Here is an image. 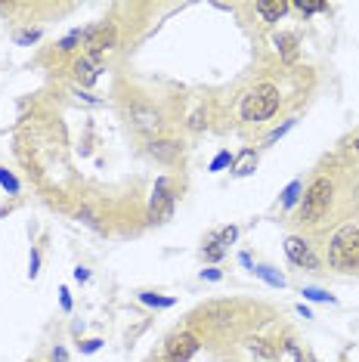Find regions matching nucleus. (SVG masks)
Returning <instances> with one entry per match:
<instances>
[{"label":"nucleus","mask_w":359,"mask_h":362,"mask_svg":"<svg viewBox=\"0 0 359 362\" xmlns=\"http://www.w3.org/2000/svg\"><path fill=\"white\" fill-rule=\"evenodd\" d=\"M199 350V337L189 334V332H177L167 337L165 344V353H167V362H189Z\"/></svg>","instance_id":"0eeeda50"},{"label":"nucleus","mask_w":359,"mask_h":362,"mask_svg":"<svg viewBox=\"0 0 359 362\" xmlns=\"http://www.w3.org/2000/svg\"><path fill=\"white\" fill-rule=\"evenodd\" d=\"M100 347H102V341H100V337H90V341L81 344V353H96Z\"/></svg>","instance_id":"cd10ccee"},{"label":"nucleus","mask_w":359,"mask_h":362,"mask_svg":"<svg viewBox=\"0 0 359 362\" xmlns=\"http://www.w3.org/2000/svg\"><path fill=\"white\" fill-rule=\"evenodd\" d=\"M201 257H205L208 263H217V260H223V257H226V248H223V245H217L214 238H208V245L201 248Z\"/></svg>","instance_id":"aec40b11"},{"label":"nucleus","mask_w":359,"mask_h":362,"mask_svg":"<svg viewBox=\"0 0 359 362\" xmlns=\"http://www.w3.org/2000/svg\"><path fill=\"white\" fill-rule=\"evenodd\" d=\"M248 350L254 353L257 359H264V362L279 359V347H273L269 341H260V337H251V341H248Z\"/></svg>","instance_id":"4468645a"},{"label":"nucleus","mask_w":359,"mask_h":362,"mask_svg":"<svg viewBox=\"0 0 359 362\" xmlns=\"http://www.w3.org/2000/svg\"><path fill=\"white\" fill-rule=\"evenodd\" d=\"M295 124H298V118H288V121H285V124H279V127H276V130H273V134H269V136H266V146L279 143V139H282L285 134H288V130H291V127H295Z\"/></svg>","instance_id":"b1692460"},{"label":"nucleus","mask_w":359,"mask_h":362,"mask_svg":"<svg viewBox=\"0 0 359 362\" xmlns=\"http://www.w3.org/2000/svg\"><path fill=\"white\" fill-rule=\"evenodd\" d=\"M71 75H75V81L81 87H90L96 78H100V65L93 59H87V56H81V59L71 62Z\"/></svg>","instance_id":"9d476101"},{"label":"nucleus","mask_w":359,"mask_h":362,"mask_svg":"<svg viewBox=\"0 0 359 362\" xmlns=\"http://www.w3.org/2000/svg\"><path fill=\"white\" fill-rule=\"evenodd\" d=\"M146 152L161 164H174V161H180V155H183V143H177V139H152V143L146 146Z\"/></svg>","instance_id":"1a4fd4ad"},{"label":"nucleus","mask_w":359,"mask_h":362,"mask_svg":"<svg viewBox=\"0 0 359 362\" xmlns=\"http://www.w3.org/2000/svg\"><path fill=\"white\" fill-rule=\"evenodd\" d=\"M230 164H233V155L230 152H217L214 155V161H211V174H217V170H223V168H230Z\"/></svg>","instance_id":"393cba45"},{"label":"nucleus","mask_w":359,"mask_h":362,"mask_svg":"<svg viewBox=\"0 0 359 362\" xmlns=\"http://www.w3.org/2000/svg\"><path fill=\"white\" fill-rule=\"evenodd\" d=\"M37 37H40V28H31V31H25V35H19V44L28 47V44H35Z\"/></svg>","instance_id":"bb28decb"},{"label":"nucleus","mask_w":359,"mask_h":362,"mask_svg":"<svg viewBox=\"0 0 359 362\" xmlns=\"http://www.w3.org/2000/svg\"><path fill=\"white\" fill-rule=\"evenodd\" d=\"M331 195H334V183L329 177H316L307 186L304 199H300V217H304V223H319L331 208Z\"/></svg>","instance_id":"7ed1b4c3"},{"label":"nucleus","mask_w":359,"mask_h":362,"mask_svg":"<svg viewBox=\"0 0 359 362\" xmlns=\"http://www.w3.org/2000/svg\"><path fill=\"white\" fill-rule=\"evenodd\" d=\"M257 168V152L254 149H242L239 155L233 158V174L235 177H251Z\"/></svg>","instance_id":"f8f14e48"},{"label":"nucleus","mask_w":359,"mask_h":362,"mask_svg":"<svg viewBox=\"0 0 359 362\" xmlns=\"http://www.w3.org/2000/svg\"><path fill=\"white\" fill-rule=\"evenodd\" d=\"M87 31H90V28H75V31H71V35H65V37H62V40H59V44H56V47H59L62 53H71V50H78V47H81V44H84V40H87Z\"/></svg>","instance_id":"f3484780"},{"label":"nucleus","mask_w":359,"mask_h":362,"mask_svg":"<svg viewBox=\"0 0 359 362\" xmlns=\"http://www.w3.org/2000/svg\"><path fill=\"white\" fill-rule=\"evenodd\" d=\"M298 313H300V316H304V319H313V313H310V310L304 307V303H300V307H298Z\"/></svg>","instance_id":"c9c22d12"},{"label":"nucleus","mask_w":359,"mask_h":362,"mask_svg":"<svg viewBox=\"0 0 359 362\" xmlns=\"http://www.w3.org/2000/svg\"><path fill=\"white\" fill-rule=\"evenodd\" d=\"M329 263L334 269H344V273H350V269L359 267V226L347 223V226H341L338 233L331 235Z\"/></svg>","instance_id":"f257e3e1"},{"label":"nucleus","mask_w":359,"mask_h":362,"mask_svg":"<svg viewBox=\"0 0 359 362\" xmlns=\"http://www.w3.org/2000/svg\"><path fill=\"white\" fill-rule=\"evenodd\" d=\"M189 127H192V130H201V127H205V121H201V112H195V115H192Z\"/></svg>","instance_id":"2f4dec72"},{"label":"nucleus","mask_w":359,"mask_h":362,"mask_svg":"<svg viewBox=\"0 0 359 362\" xmlns=\"http://www.w3.org/2000/svg\"><path fill=\"white\" fill-rule=\"evenodd\" d=\"M211 238H214L217 245H223V248L230 251V245L235 242V238H239V226H223V229H220V233H214Z\"/></svg>","instance_id":"412c9836"},{"label":"nucleus","mask_w":359,"mask_h":362,"mask_svg":"<svg viewBox=\"0 0 359 362\" xmlns=\"http://www.w3.org/2000/svg\"><path fill=\"white\" fill-rule=\"evenodd\" d=\"M257 13L264 16V22H279L285 13H288V0H257Z\"/></svg>","instance_id":"9b49d317"},{"label":"nucleus","mask_w":359,"mask_h":362,"mask_svg":"<svg viewBox=\"0 0 359 362\" xmlns=\"http://www.w3.org/2000/svg\"><path fill=\"white\" fill-rule=\"evenodd\" d=\"M127 118H130V127H134L136 134H158L161 130V112L152 109V105H143V103L130 105Z\"/></svg>","instance_id":"6e6552de"},{"label":"nucleus","mask_w":359,"mask_h":362,"mask_svg":"<svg viewBox=\"0 0 359 362\" xmlns=\"http://www.w3.org/2000/svg\"><path fill=\"white\" fill-rule=\"evenodd\" d=\"M115 44H118V28H115V22H100V25H93V28L87 31L84 56L100 65V62H102V56L109 53Z\"/></svg>","instance_id":"39448f33"},{"label":"nucleus","mask_w":359,"mask_h":362,"mask_svg":"<svg viewBox=\"0 0 359 362\" xmlns=\"http://www.w3.org/2000/svg\"><path fill=\"white\" fill-rule=\"evenodd\" d=\"M50 359H53V362H69V353H65V347H53Z\"/></svg>","instance_id":"c756f323"},{"label":"nucleus","mask_w":359,"mask_h":362,"mask_svg":"<svg viewBox=\"0 0 359 362\" xmlns=\"http://www.w3.org/2000/svg\"><path fill=\"white\" fill-rule=\"evenodd\" d=\"M220 276H223V273H220V269H214V267H211V269H201V279H208V282H220Z\"/></svg>","instance_id":"c85d7f7f"},{"label":"nucleus","mask_w":359,"mask_h":362,"mask_svg":"<svg viewBox=\"0 0 359 362\" xmlns=\"http://www.w3.org/2000/svg\"><path fill=\"white\" fill-rule=\"evenodd\" d=\"M276 50H279L282 62H295L298 59V35H279L276 37Z\"/></svg>","instance_id":"ddd939ff"},{"label":"nucleus","mask_w":359,"mask_h":362,"mask_svg":"<svg viewBox=\"0 0 359 362\" xmlns=\"http://www.w3.org/2000/svg\"><path fill=\"white\" fill-rule=\"evenodd\" d=\"M300 199H304V183H300V180H291L282 192V208H295Z\"/></svg>","instance_id":"dca6fc26"},{"label":"nucleus","mask_w":359,"mask_h":362,"mask_svg":"<svg viewBox=\"0 0 359 362\" xmlns=\"http://www.w3.org/2000/svg\"><path fill=\"white\" fill-rule=\"evenodd\" d=\"M0 186H4L10 195H19V180H16L6 168H0Z\"/></svg>","instance_id":"5701e85b"},{"label":"nucleus","mask_w":359,"mask_h":362,"mask_svg":"<svg viewBox=\"0 0 359 362\" xmlns=\"http://www.w3.org/2000/svg\"><path fill=\"white\" fill-rule=\"evenodd\" d=\"M174 204H177V192L170 186V180L158 177L152 189V199H149V223H167L174 217Z\"/></svg>","instance_id":"20e7f679"},{"label":"nucleus","mask_w":359,"mask_h":362,"mask_svg":"<svg viewBox=\"0 0 359 362\" xmlns=\"http://www.w3.org/2000/svg\"><path fill=\"white\" fill-rule=\"evenodd\" d=\"M350 152H353L356 158H359V130H356L353 136H350Z\"/></svg>","instance_id":"473e14b6"},{"label":"nucleus","mask_w":359,"mask_h":362,"mask_svg":"<svg viewBox=\"0 0 359 362\" xmlns=\"http://www.w3.org/2000/svg\"><path fill=\"white\" fill-rule=\"evenodd\" d=\"M257 279H264L266 285H273V288H285V276L279 273V269H273V267H266V263H257L254 269H251Z\"/></svg>","instance_id":"2eb2a0df"},{"label":"nucleus","mask_w":359,"mask_h":362,"mask_svg":"<svg viewBox=\"0 0 359 362\" xmlns=\"http://www.w3.org/2000/svg\"><path fill=\"white\" fill-rule=\"evenodd\" d=\"M37 267H40V254L31 251V260H28V276H31V279H37V273H40Z\"/></svg>","instance_id":"a878e982"},{"label":"nucleus","mask_w":359,"mask_h":362,"mask_svg":"<svg viewBox=\"0 0 359 362\" xmlns=\"http://www.w3.org/2000/svg\"><path fill=\"white\" fill-rule=\"evenodd\" d=\"M300 294H304V300H316V303H334V294L322 291V288H313V285H304V288H300Z\"/></svg>","instance_id":"a211bd4d"},{"label":"nucleus","mask_w":359,"mask_h":362,"mask_svg":"<svg viewBox=\"0 0 359 362\" xmlns=\"http://www.w3.org/2000/svg\"><path fill=\"white\" fill-rule=\"evenodd\" d=\"M59 303H62V310H65V313L71 310V298H69V288H59Z\"/></svg>","instance_id":"7c9ffc66"},{"label":"nucleus","mask_w":359,"mask_h":362,"mask_svg":"<svg viewBox=\"0 0 359 362\" xmlns=\"http://www.w3.org/2000/svg\"><path fill=\"white\" fill-rule=\"evenodd\" d=\"M285 254H288V260L295 263V267H300V269H319V257L313 254L307 238L288 235L285 238Z\"/></svg>","instance_id":"423d86ee"},{"label":"nucleus","mask_w":359,"mask_h":362,"mask_svg":"<svg viewBox=\"0 0 359 362\" xmlns=\"http://www.w3.org/2000/svg\"><path fill=\"white\" fill-rule=\"evenodd\" d=\"M75 279H78V282H87V279H90V269L78 267V269H75Z\"/></svg>","instance_id":"72a5a7b5"},{"label":"nucleus","mask_w":359,"mask_h":362,"mask_svg":"<svg viewBox=\"0 0 359 362\" xmlns=\"http://www.w3.org/2000/svg\"><path fill=\"white\" fill-rule=\"evenodd\" d=\"M279 103H282L279 87H273V84H257V87L242 100V118L248 121V124L266 121V118H273V115L279 112Z\"/></svg>","instance_id":"f03ea898"},{"label":"nucleus","mask_w":359,"mask_h":362,"mask_svg":"<svg viewBox=\"0 0 359 362\" xmlns=\"http://www.w3.org/2000/svg\"><path fill=\"white\" fill-rule=\"evenodd\" d=\"M140 300L143 303H149V307H174V298H161V294H155V291H140Z\"/></svg>","instance_id":"4be33fe9"},{"label":"nucleus","mask_w":359,"mask_h":362,"mask_svg":"<svg viewBox=\"0 0 359 362\" xmlns=\"http://www.w3.org/2000/svg\"><path fill=\"white\" fill-rule=\"evenodd\" d=\"M239 260H242V267H245V269H254V263H251L248 254H239Z\"/></svg>","instance_id":"f704fd0d"},{"label":"nucleus","mask_w":359,"mask_h":362,"mask_svg":"<svg viewBox=\"0 0 359 362\" xmlns=\"http://www.w3.org/2000/svg\"><path fill=\"white\" fill-rule=\"evenodd\" d=\"M295 6L298 13H304V16H313V13H322V10H329V4H322V0H295Z\"/></svg>","instance_id":"6ab92c4d"}]
</instances>
